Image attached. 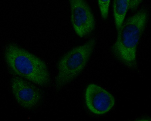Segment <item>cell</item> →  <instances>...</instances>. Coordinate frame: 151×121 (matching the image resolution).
Wrapping results in <instances>:
<instances>
[{"label":"cell","instance_id":"cell-1","mask_svg":"<svg viewBox=\"0 0 151 121\" xmlns=\"http://www.w3.org/2000/svg\"><path fill=\"white\" fill-rule=\"evenodd\" d=\"M146 10L142 8L128 17L117 31L116 41L111 51L119 61L128 68H137L136 52L148 20Z\"/></svg>","mask_w":151,"mask_h":121},{"label":"cell","instance_id":"cell-2","mask_svg":"<svg viewBox=\"0 0 151 121\" xmlns=\"http://www.w3.org/2000/svg\"><path fill=\"white\" fill-rule=\"evenodd\" d=\"M4 58L8 70L13 76L38 86L46 87L50 84V77L46 64L34 54L11 43L7 46Z\"/></svg>","mask_w":151,"mask_h":121},{"label":"cell","instance_id":"cell-3","mask_svg":"<svg viewBox=\"0 0 151 121\" xmlns=\"http://www.w3.org/2000/svg\"><path fill=\"white\" fill-rule=\"evenodd\" d=\"M95 43V39H91L70 50L61 57L57 66L58 72L55 80L57 88H62L81 73L89 60Z\"/></svg>","mask_w":151,"mask_h":121},{"label":"cell","instance_id":"cell-4","mask_svg":"<svg viewBox=\"0 0 151 121\" xmlns=\"http://www.w3.org/2000/svg\"><path fill=\"white\" fill-rule=\"evenodd\" d=\"M71 22L76 34L83 38L90 34L95 26V18L89 5L84 0H70Z\"/></svg>","mask_w":151,"mask_h":121},{"label":"cell","instance_id":"cell-5","mask_svg":"<svg viewBox=\"0 0 151 121\" xmlns=\"http://www.w3.org/2000/svg\"><path fill=\"white\" fill-rule=\"evenodd\" d=\"M11 85L15 100L23 108L31 109L36 106L42 99L41 90L38 86L28 81L13 76Z\"/></svg>","mask_w":151,"mask_h":121},{"label":"cell","instance_id":"cell-6","mask_svg":"<svg viewBox=\"0 0 151 121\" xmlns=\"http://www.w3.org/2000/svg\"><path fill=\"white\" fill-rule=\"evenodd\" d=\"M85 99L88 109L98 115L107 113L115 104L114 98L111 94L101 87L93 83L89 84L86 88Z\"/></svg>","mask_w":151,"mask_h":121},{"label":"cell","instance_id":"cell-7","mask_svg":"<svg viewBox=\"0 0 151 121\" xmlns=\"http://www.w3.org/2000/svg\"><path fill=\"white\" fill-rule=\"evenodd\" d=\"M143 1L142 0H114L113 11L114 22L117 31L124 21L128 10H136Z\"/></svg>","mask_w":151,"mask_h":121},{"label":"cell","instance_id":"cell-8","mask_svg":"<svg viewBox=\"0 0 151 121\" xmlns=\"http://www.w3.org/2000/svg\"><path fill=\"white\" fill-rule=\"evenodd\" d=\"M110 2V0H98V3L101 16L104 20L107 19L108 18Z\"/></svg>","mask_w":151,"mask_h":121}]
</instances>
